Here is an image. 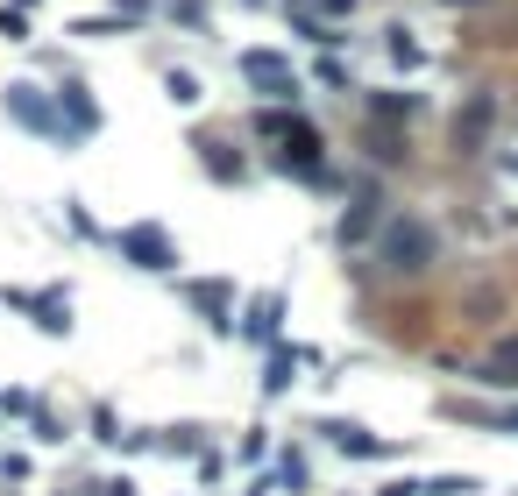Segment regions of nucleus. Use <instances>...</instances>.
Wrapping results in <instances>:
<instances>
[{
    "mask_svg": "<svg viewBox=\"0 0 518 496\" xmlns=\"http://www.w3.org/2000/svg\"><path fill=\"white\" fill-rule=\"evenodd\" d=\"M185 298H192L213 326H235V291H228V284H185Z\"/></svg>",
    "mask_w": 518,
    "mask_h": 496,
    "instance_id": "5",
    "label": "nucleus"
},
{
    "mask_svg": "<svg viewBox=\"0 0 518 496\" xmlns=\"http://www.w3.org/2000/svg\"><path fill=\"white\" fill-rule=\"evenodd\" d=\"M391 263L398 270H426V234L419 227H391Z\"/></svg>",
    "mask_w": 518,
    "mask_h": 496,
    "instance_id": "6",
    "label": "nucleus"
},
{
    "mask_svg": "<svg viewBox=\"0 0 518 496\" xmlns=\"http://www.w3.org/2000/svg\"><path fill=\"white\" fill-rule=\"evenodd\" d=\"M327 440H334L341 454H355V461H384V454H398L391 440H377V433H369V426H341V419L327 426Z\"/></svg>",
    "mask_w": 518,
    "mask_h": 496,
    "instance_id": "3",
    "label": "nucleus"
},
{
    "mask_svg": "<svg viewBox=\"0 0 518 496\" xmlns=\"http://www.w3.org/2000/svg\"><path fill=\"white\" fill-rule=\"evenodd\" d=\"M0 36H8V43H22V36H29V22H22L15 8H0Z\"/></svg>",
    "mask_w": 518,
    "mask_h": 496,
    "instance_id": "12",
    "label": "nucleus"
},
{
    "mask_svg": "<svg viewBox=\"0 0 518 496\" xmlns=\"http://www.w3.org/2000/svg\"><path fill=\"white\" fill-rule=\"evenodd\" d=\"M107 496H135V482H107Z\"/></svg>",
    "mask_w": 518,
    "mask_h": 496,
    "instance_id": "13",
    "label": "nucleus"
},
{
    "mask_svg": "<svg viewBox=\"0 0 518 496\" xmlns=\"http://www.w3.org/2000/svg\"><path fill=\"white\" fill-rule=\"evenodd\" d=\"M8 305L36 312V326H43V334H64V326H71V298H57V291H43V298H29V291H8Z\"/></svg>",
    "mask_w": 518,
    "mask_h": 496,
    "instance_id": "4",
    "label": "nucleus"
},
{
    "mask_svg": "<svg viewBox=\"0 0 518 496\" xmlns=\"http://www.w3.org/2000/svg\"><path fill=\"white\" fill-rule=\"evenodd\" d=\"M121 256H135L142 270H171V263H178V248H171L157 227H128V234H121Z\"/></svg>",
    "mask_w": 518,
    "mask_h": 496,
    "instance_id": "2",
    "label": "nucleus"
},
{
    "mask_svg": "<svg viewBox=\"0 0 518 496\" xmlns=\"http://www.w3.org/2000/svg\"><path fill=\"white\" fill-rule=\"evenodd\" d=\"M277 312H284L277 298H256L249 319H242V334H249V341H277Z\"/></svg>",
    "mask_w": 518,
    "mask_h": 496,
    "instance_id": "8",
    "label": "nucleus"
},
{
    "mask_svg": "<svg viewBox=\"0 0 518 496\" xmlns=\"http://www.w3.org/2000/svg\"><path fill=\"white\" fill-rule=\"evenodd\" d=\"M242 78H256L270 100H299V71H291L277 50H242Z\"/></svg>",
    "mask_w": 518,
    "mask_h": 496,
    "instance_id": "1",
    "label": "nucleus"
},
{
    "mask_svg": "<svg viewBox=\"0 0 518 496\" xmlns=\"http://www.w3.org/2000/svg\"><path fill=\"white\" fill-rule=\"evenodd\" d=\"M299 362H306L299 348H291V355H270V376H263V390H284V383H291V369H299Z\"/></svg>",
    "mask_w": 518,
    "mask_h": 496,
    "instance_id": "9",
    "label": "nucleus"
},
{
    "mask_svg": "<svg viewBox=\"0 0 518 496\" xmlns=\"http://www.w3.org/2000/svg\"><path fill=\"white\" fill-rule=\"evenodd\" d=\"M164 93H171L178 107H192V100H199V78H192V71H171V78H164Z\"/></svg>",
    "mask_w": 518,
    "mask_h": 496,
    "instance_id": "10",
    "label": "nucleus"
},
{
    "mask_svg": "<svg viewBox=\"0 0 518 496\" xmlns=\"http://www.w3.org/2000/svg\"><path fill=\"white\" fill-rule=\"evenodd\" d=\"M8 107H15V121H29V128H57L50 107L36 100V86H8Z\"/></svg>",
    "mask_w": 518,
    "mask_h": 496,
    "instance_id": "7",
    "label": "nucleus"
},
{
    "mask_svg": "<svg viewBox=\"0 0 518 496\" xmlns=\"http://www.w3.org/2000/svg\"><path fill=\"white\" fill-rule=\"evenodd\" d=\"M277 482H284L291 496H299V489H306V461H291V454H284V468H277Z\"/></svg>",
    "mask_w": 518,
    "mask_h": 496,
    "instance_id": "11",
    "label": "nucleus"
}]
</instances>
